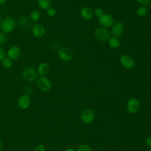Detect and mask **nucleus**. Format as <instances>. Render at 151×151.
<instances>
[{"label": "nucleus", "instance_id": "nucleus-1", "mask_svg": "<svg viewBox=\"0 0 151 151\" xmlns=\"http://www.w3.org/2000/svg\"><path fill=\"white\" fill-rule=\"evenodd\" d=\"M16 27V22L14 18L12 17H7L2 19L0 28L5 34H9L12 32Z\"/></svg>", "mask_w": 151, "mask_h": 151}, {"label": "nucleus", "instance_id": "nucleus-2", "mask_svg": "<svg viewBox=\"0 0 151 151\" xmlns=\"http://www.w3.org/2000/svg\"><path fill=\"white\" fill-rule=\"evenodd\" d=\"M37 70L32 67H27L22 72V77L28 82H33L38 78Z\"/></svg>", "mask_w": 151, "mask_h": 151}, {"label": "nucleus", "instance_id": "nucleus-3", "mask_svg": "<svg viewBox=\"0 0 151 151\" xmlns=\"http://www.w3.org/2000/svg\"><path fill=\"white\" fill-rule=\"evenodd\" d=\"M58 57L64 61H70L74 58L73 51L67 47H62L60 48L57 52Z\"/></svg>", "mask_w": 151, "mask_h": 151}, {"label": "nucleus", "instance_id": "nucleus-4", "mask_svg": "<svg viewBox=\"0 0 151 151\" xmlns=\"http://www.w3.org/2000/svg\"><path fill=\"white\" fill-rule=\"evenodd\" d=\"M37 86L40 90L44 92H48L52 88L51 81L45 76H41L37 79Z\"/></svg>", "mask_w": 151, "mask_h": 151}, {"label": "nucleus", "instance_id": "nucleus-5", "mask_svg": "<svg viewBox=\"0 0 151 151\" xmlns=\"http://www.w3.org/2000/svg\"><path fill=\"white\" fill-rule=\"evenodd\" d=\"M94 37L96 38L100 41L104 42L108 41L110 37V32L106 28L99 27L94 31Z\"/></svg>", "mask_w": 151, "mask_h": 151}, {"label": "nucleus", "instance_id": "nucleus-6", "mask_svg": "<svg viewBox=\"0 0 151 151\" xmlns=\"http://www.w3.org/2000/svg\"><path fill=\"white\" fill-rule=\"evenodd\" d=\"M121 65L127 70L132 69L135 65L134 58L128 54H123L120 57Z\"/></svg>", "mask_w": 151, "mask_h": 151}, {"label": "nucleus", "instance_id": "nucleus-7", "mask_svg": "<svg viewBox=\"0 0 151 151\" xmlns=\"http://www.w3.org/2000/svg\"><path fill=\"white\" fill-rule=\"evenodd\" d=\"M140 104L139 101L134 97L130 98L126 103V109L129 113L134 114L137 113L140 109Z\"/></svg>", "mask_w": 151, "mask_h": 151}, {"label": "nucleus", "instance_id": "nucleus-8", "mask_svg": "<svg viewBox=\"0 0 151 151\" xmlns=\"http://www.w3.org/2000/svg\"><path fill=\"white\" fill-rule=\"evenodd\" d=\"M95 118L94 111L90 109H85L81 113L80 119L84 124L91 123Z\"/></svg>", "mask_w": 151, "mask_h": 151}, {"label": "nucleus", "instance_id": "nucleus-9", "mask_svg": "<svg viewBox=\"0 0 151 151\" xmlns=\"http://www.w3.org/2000/svg\"><path fill=\"white\" fill-rule=\"evenodd\" d=\"M99 22L100 25L104 28H109L114 24V18L112 15L108 14H104L99 18Z\"/></svg>", "mask_w": 151, "mask_h": 151}, {"label": "nucleus", "instance_id": "nucleus-10", "mask_svg": "<svg viewBox=\"0 0 151 151\" xmlns=\"http://www.w3.org/2000/svg\"><path fill=\"white\" fill-rule=\"evenodd\" d=\"M31 104V97L27 94L21 95L18 100V105L21 109L25 110L28 109Z\"/></svg>", "mask_w": 151, "mask_h": 151}, {"label": "nucleus", "instance_id": "nucleus-11", "mask_svg": "<svg viewBox=\"0 0 151 151\" xmlns=\"http://www.w3.org/2000/svg\"><path fill=\"white\" fill-rule=\"evenodd\" d=\"M124 30V27L122 22H116L114 23V24L112 25L111 27V33L113 35V37H121Z\"/></svg>", "mask_w": 151, "mask_h": 151}, {"label": "nucleus", "instance_id": "nucleus-12", "mask_svg": "<svg viewBox=\"0 0 151 151\" xmlns=\"http://www.w3.org/2000/svg\"><path fill=\"white\" fill-rule=\"evenodd\" d=\"M21 48L17 45H12L7 51V55L11 60H17L21 55Z\"/></svg>", "mask_w": 151, "mask_h": 151}, {"label": "nucleus", "instance_id": "nucleus-13", "mask_svg": "<svg viewBox=\"0 0 151 151\" xmlns=\"http://www.w3.org/2000/svg\"><path fill=\"white\" fill-rule=\"evenodd\" d=\"M32 33L33 35L37 38L42 37L45 34V28L41 24H36L32 28Z\"/></svg>", "mask_w": 151, "mask_h": 151}, {"label": "nucleus", "instance_id": "nucleus-14", "mask_svg": "<svg viewBox=\"0 0 151 151\" xmlns=\"http://www.w3.org/2000/svg\"><path fill=\"white\" fill-rule=\"evenodd\" d=\"M50 70V65L46 62H42L38 65L37 70L38 75H40L41 76H45L49 73Z\"/></svg>", "mask_w": 151, "mask_h": 151}, {"label": "nucleus", "instance_id": "nucleus-15", "mask_svg": "<svg viewBox=\"0 0 151 151\" xmlns=\"http://www.w3.org/2000/svg\"><path fill=\"white\" fill-rule=\"evenodd\" d=\"M80 15L84 19L90 20L93 17V12L90 8L84 6L81 9Z\"/></svg>", "mask_w": 151, "mask_h": 151}, {"label": "nucleus", "instance_id": "nucleus-16", "mask_svg": "<svg viewBox=\"0 0 151 151\" xmlns=\"http://www.w3.org/2000/svg\"><path fill=\"white\" fill-rule=\"evenodd\" d=\"M109 46L112 48H117L120 46V42L117 37H111L108 40Z\"/></svg>", "mask_w": 151, "mask_h": 151}, {"label": "nucleus", "instance_id": "nucleus-17", "mask_svg": "<svg viewBox=\"0 0 151 151\" xmlns=\"http://www.w3.org/2000/svg\"><path fill=\"white\" fill-rule=\"evenodd\" d=\"M38 5L43 10H47L51 7V2L50 0H38Z\"/></svg>", "mask_w": 151, "mask_h": 151}, {"label": "nucleus", "instance_id": "nucleus-18", "mask_svg": "<svg viewBox=\"0 0 151 151\" xmlns=\"http://www.w3.org/2000/svg\"><path fill=\"white\" fill-rule=\"evenodd\" d=\"M41 14L40 11L37 10V9H34L32 10L29 15V17L31 21H34V22H37L38 21L40 18H41Z\"/></svg>", "mask_w": 151, "mask_h": 151}, {"label": "nucleus", "instance_id": "nucleus-19", "mask_svg": "<svg viewBox=\"0 0 151 151\" xmlns=\"http://www.w3.org/2000/svg\"><path fill=\"white\" fill-rule=\"evenodd\" d=\"M147 12H148V9L145 6H140L136 10V14L137 16L140 17H145L147 14Z\"/></svg>", "mask_w": 151, "mask_h": 151}, {"label": "nucleus", "instance_id": "nucleus-20", "mask_svg": "<svg viewBox=\"0 0 151 151\" xmlns=\"http://www.w3.org/2000/svg\"><path fill=\"white\" fill-rule=\"evenodd\" d=\"M2 66L6 68V69H9L12 67L13 63L12 60L9 59V58H5L2 61Z\"/></svg>", "mask_w": 151, "mask_h": 151}, {"label": "nucleus", "instance_id": "nucleus-21", "mask_svg": "<svg viewBox=\"0 0 151 151\" xmlns=\"http://www.w3.org/2000/svg\"><path fill=\"white\" fill-rule=\"evenodd\" d=\"M76 151H91V149L90 146L86 144H83L80 145L77 149H76Z\"/></svg>", "mask_w": 151, "mask_h": 151}, {"label": "nucleus", "instance_id": "nucleus-22", "mask_svg": "<svg viewBox=\"0 0 151 151\" xmlns=\"http://www.w3.org/2000/svg\"><path fill=\"white\" fill-rule=\"evenodd\" d=\"M57 14V11L55 8L50 7L47 10V14L49 17H54Z\"/></svg>", "mask_w": 151, "mask_h": 151}, {"label": "nucleus", "instance_id": "nucleus-23", "mask_svg": "<svg viewBox=\"0 0 151 151\" xmlns=\"http://www.w3.org/2000/svg\"><path fill=\"white\" fill-rule=\"evenodd\" d=\"M7 38L5 33L3 32H0V45H3L6 42Z\"/></svg>", "mask_w": 151, "mask_h": 151}, {"label": "nucleus", "instance_id": "nucleus-24", "mask_svg": "<svg viewBox=\"0 0 151 151\" xmlns=\"http://www.w3.org/2000/svg\"><path fill=\"white\" fill-rule=\"evenodd\" d=\"M94 15L97 17L98 18H100V17H101L103 14H104V12L103 10L100 8H97L96 9H95L94 11Z\"/></svg>", "mask_w": 151, "mask_h": 151}, {"label": "nucleus", "instance_id": "nucleus-25", "mask_svg": "<svg viewBox=\"0 0 151 151\" xmlns=\"http://www.w3.org/2000/svg\"><path fill=\"white\" fill-rule=\"evenodd\" d=\"M29 22V21L25 17H22L19 19V24L21 25V26H22V27L27 26V24Z\"/></svg>", "mask_w": 151, "mask_h": 151}, {"label": "nucleus", "instance_id": "nucleus-26", "mask_svg": "<svg viewBox=\"0 0 151 151\" xmlns=\"http://www.w3.org/2000/svg\"><path fill=\"white\" fill-rule=\"evenodd\" d=\"M6 57V53L4 49L0 46V61H2Z\"/></svg>", "mask_w": 151, "mask_h": 151}, {"label": "nucleus", "instance_id": "nucleus-27", "mask_svg": "<svg viewBox=\"0 0 151 151\" xmlns=\"http://www.w3.org/2000/svg\"><path fill=\"white\" fill-rule=\"evenodd\" d=\"M34 151H45V149L44 145L41 144H38L35 146Z\"/></svg>", "mask_w": 151, "mask_h": 151}, {"label": "nucleus", "instance_id": "nucleus-28", "mask_svg": "<svg viewBox=\"0 0 151 151\" xmlns=\"http://www.w3.org/2000/svg\"><path fill=\"white\" fill-rule=\"evenodd\" d=\"M136 1L140 4L142 6H146V5H149L150 0H136Z\"/></svg>", "mask_w": 151, "mask_h": 151}, {"label": "nucleus", "instance_id": "nucleus-29", "mask_svg": "<svg viewBox=\"0 0 151 151\" xmlns=\"http://www.w3.org/2000/svg\"><path fill=\"white\" fill-rule=\"evenodd\" d=\"M145 142L146 145L149 147H151V136L147 137L145 140Z\"/></svg>", "mask_w": 151, "mask_h": 151}, {"label": "nucleus", "instance_id": "nucleus-30", "mask_svg": "<svg viewBox=\"0 0 151 151\" xmlns=\"http://www.w3.org/2000/svg\"><path fill=\"white\" fill-rule=\"evenodd\" d=\"M7 0H0V5H4L6 4Z\"/></svg>", "mask_w": 151, "mask_h": 151}, {"label": "nucleus", "instance_id": "nucleus-31", "mask_svg": "<svg viewBox=\"0 0 151 151\" xmlns=\"http://www.w3.org/2000/svg\"><path fill=\"white\" fill-rule=\"evenodd\" d=\"M65 151H76V149L73 147H68L65 150Z\"/></svg>", "mask_w": 151, "mask_h": 151}, {"label": "nucleus", "instance_id": "nucleus-32", "mask_svg": "<svg viewBox=\"0 0 151 151\" xmlns=\"http://www.w3.org/2000/svg\"><path fill=\"white\" fill-rule=\"evenodd\" d=\"M2 147V142H1V140H0V151L1 150Z\"/></svg>", "mask_w": 151, "mask_h": 151}, {"label": "nucleus", "instance_id": "nucleus-33", "mask_svg": "<svg viewBox=\"0 0 151 151\" xmlns=\"http://www.w3.org/2000/svg\"><path fill=\"white\" fill-rule=\"evenodd\" d=\"M149 8H150V9L151 10V1H150L149 4Z\"/></svg>", "mask_w": 151, "mask_h": 151}, {"label": "nucleus", "instance_id": "nucleus-34", "mask_svg": "<svg viewBox=\"0 0 151 151\" xmlns=\"http://www.w3.org/2000/svg\"><path fill=\"white\" fill-rule=\"evenodd\" d=\"M2 17H1V14H0V24H1V22H2Z\"/></svg>", "mask_w": 151, "mask_h": 151}, {"label": "nucleus", "instance_id": "nucleus-35", "mask_svg": "<svg viewBox=\"0 0 151 151\" xmlns=\"http://www.w3.org/2000/svg\"><path fill=\"white\" fill-rule=\"evenodd\" d=\"M149 151H151V147H150V150H149Z\"/></svg>", "mask_w": 151, "mask_h": 151}]
</instances>
